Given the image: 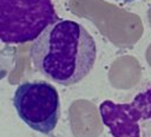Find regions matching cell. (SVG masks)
<instances>
[{
    "label": "cell",
    "instance_id": "3957f363",
    "mask_svg": "<svg viewBox=\"0 0 151 137\" xmlns=\"http://www.w3.org/2000/svg\"><path fill=\"white\" fill-rule=\"evenodd\" d=\"M19 118L32 130L50 135L60 117V98L57 89L44 80L20 84L13 96Z\"/></svg>",
    "mask_w": 151,
    "mask_h": 137
},
{
    "label": "cell",
    "instance_id": "277c9868",
    "mask_svg": "<svg viewBox=\"0 0 151 137\" xmlns=\"http://www.w3.org/2000/svg\"><path fill=\"white\" fill-rule=\"evenodd\" d=\"M99 112L112 137H151V81L129 103L104 100Z\"/></svg>",
    "mask_w": 151,
    "mask_h": 137
},
{
    "label": "cell",
    "instance_id": "6da1fadb",
    "mask_svg": "<svg viewBox=\"0 0 151 137\" xmlns=\"http://www.w3.org/2000/svg\"><path fill=\"white\" fill-rule=\"evenodd\" d=\"M29 56L33 66L47 79L70 86L91 72L97 46L93 37L79 22L58 20L33 41Z\"/></svg>",
    "mask_w": 151,
    "mask_h": 137
},
{
    "label": "cell",
    "instance_id": "8992f818",
    "mask_svg": "<svg viewBox=\"0 0 151 137\" xmlns=\"http://www.w3.org/2000/svg\"><path fill=\"white\" fill-rule=\"evenodd\" d=\"M116 1H120L123 4H129V2H133V1H137V0H116Z\"/></svg>",
    "mask_w": 151,
    "mask_h": 137
},
{
    "label": "cell",
    "instance_id": "7a4b0ae2",
    "mask_svg": "<svg viewBox=\"0 0 151 137\" xmlns=\"http://www.w3.org/2000/svg\"><path fill=\"white\" fill-rule=\"evenodd\" d=\"M55 21L52 0H0V43L34 41Z\"/></svg>",
    "mask_w": 151,
    "mask_h": 137
},
{
    "label": "cell",
    "instance_id": "5b68a950",
    "mask_svg": "<svg viewBox=\"0 0 151 137\" xmlns=\"http://www.w3.org/2000/svg\"><path fill=\"white\" fill-rule=\"evenodd\" d=\"M7 71H8L7 65H6V63L4 61V59L1 58V56H0V80H1L2 78H5V76L7 74Z\"/></svg>",
    "mask_w": 151,
    "mask_h": 137
}]
</instances>
